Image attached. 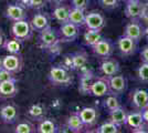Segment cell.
<instances>
[{
  "mask_svg": "<svg viewBox=\"0 0 148 133\" xmlns=\"http://www.w3.org/2000/svg\"><path fill=\"white\" fill-rule=\"evenodd\" d=\"M148 6L142 0H126L125 16L130 20H140L147 13Z\"/></svg>",
  "mask_w": 148,
  "mask_h": 133,
  "instance_id": "1",
  "label": "cell"
},
{
  "mask_svg": "<svg viewBox=\"0 0 148 133\" xmlns=\"http://www.w3.org/2000/svg\"><path fill=\"white\" fill-rule=\"evenodd\" d=\"M49 81L54 85H69L72 83V76L70 74L69 69L63 65L52 67L49 71Z\"/></svg>",
  "mask_w": 148,
  "mask_h": 133,
  "instance_id": "2",
  "label": "cell"
},
{
  "mask_svg": "<svg viewBox=\"0 0 148 133\" xmlns=\"http://www.w3.org/2000/svg\"><path fill=\"white\" fill-rule=\"evenodd\" d=\"M11 33H12L13 38L18 39L21 42H25V41L31 40L32 34H33V29L28 19L19 20V21L12 22Z\"/></svg>",
  "mask_w": 148,
  "mask_h": 133,
  "instance_id": "3",
  "label": "cell"
},
{
  "mask_svg": "<svg viewBox=\"0 0 148 133\" xmlns=\"http://www.w3.org/2000/svg\"><path fill=\"white\" fill-rule=\"evenodd\" d=\"M38 42H39V45L42 49L49 50L50 48H52L56 43H60L59 33H58V31H56L54 28H52L50 25L47 29H44L41 32H39Z\"/></svg>",
  "mask_w": 148,
  "mask_h": 133,
  "instance_id": "4",
  "label": "cell"
},
{
  "mask_svg": "<svg viewBox=\"0 0 148 133\" xmlns=\"http://www.w3.org/2000/svg\"><path fill=\"white\" fill-rule=\"evenodd\" d=\"M92 48L93 53L99 59H107V58H111L114 53L115 50V47L114 43L112 42L110 39L102 38L99 40L97 43H95Z\"/></svg>",
  "mask_w": 148,
  "mask_h": 133,
  "instance_id": "5",
  "label": "cell"
},
{
  "mask_svg": "<svg viewBox=\"0 0 148 133\" xmlns=\"http://www.w3.org/2000/svg\"><path fill=\"white\" fill-rule=\"evenodd\" d=\"M58 33H59L60 42H73L77 39L80 34V28L77 25H73L72 22L68 21L60 25Z\"/></svg>",
  "mask_w": 148,
  "mask_h": 133,
  "instance_id": "6",
  "label": "cell"
},
{
  "mask_svg": "<svg viewBox=\"0 0 148 133\" xmlns=\"http://www.w3.org/2000/svg\"><path fill=\"white\" fill-rule=\"evenodd\" d=\"M111 93V89L108 85V81L107 78L105 76H99V78H95L94 82L92 83L90 91H88V95H93L96 98H102V96H107Z\"/></svg>",
  "mask_w": 148,
  "mask_h": 133,
  "instance_id": "7",
  "label": "cell"
},
{
  "mask_svg": "<svg viewBox=\"0 0 148 133\" xmlns=\"http://www.w3.org/2000/svg\"><path fill=\"white\" fill-rule=\"evenodd\" d=\"M137 43L135 40H133L132 38L127 37V36H121L118 37L116 40V45H117L118 51L121 52V54L124 57H130L135 54L136 51H137Z\"/></svg>",
  "mask_w": 148,
  "mask_h": 133,
  "instance_id": "8",
  "label": "cell"
},
{
  "mask_svg": "<svg viewBox=\"0 0 148 133\" xmlns=\"http://www.w3.org/2000/svg\"><path fill=\"white\" fill-rule=\"evenodd\" d=\"M2 65L3 68L10 71L13 74L19 73L23 68V58L20 54H7L2 57Z\"/></svg>",
  "mask_w": 148,
  "mask_h": 133,
  "instance_id": "9",
  "label": "cell"
},
{
  "mask_svg": "<svg viewBox=\"0 0 148 133\" xmlns=\"http://www.w3.org/2000/svg\"><path fill=\"white\" fill-rule=\"evenodd\" d=\"M85 27L86 29L102 31V29L106 25V19L105 17L99 11H90L85 16Z\"/></svg>",
  "mask_w": 148,
  "mask_h": 133,
  "instance_id": "10",
  "label": "cell"
},
{
  "mask_svg": "<svg viewBox=\"0 0 148 133\" xmlns=\"http://www.w3.org/2000/svg\"><path fill=\"white\" fill-rule=\"evenodd\" d=\"M144 30L145 28L139 22V20H130V22L125 25L123 34L135 40L136 42H139L144 37Z\"/></svg>",
  "mask_w": 148,
  "mask_h": 133,
  "instance_id": "11",
  "label": "cell"
},
{
  "mask_svg": "<svg viewBox=\"0 0 148 133\" xmlns=\"http://www.w3.org/2000/svg\"><path fill=\"white\" fill-rule=\"evenodd\" d=\"M81 76L79 79V91L82 94L86 95L88 94L90 88L92 85V83L95 80V74L92 70L86 69V67H84L83 69L80 70Z\"/></svg>",
  "mask_w": 148,
  "mask_h": 133,
  "instance_id": "12",
  "label": "cell"
},
{
  "mask_svg": "<svg viewBox=\"0 0 148 133\" xmlns=\"http://www.w3.org/2000/svg\"><path fill=\"white\" fill-rule=\"evenodd\" d=\"M5 16H6L7 19L11 20L12 22L19 21V20L28 19L27 9L25 7L21 6V5H19V3H10V5H8L6 11H5Z\"/></svg>",
  "mask_w": 148,
  "mask_h": 133,
  "instance_id": "13",
  "label": "cell"
},
{
  "mask_svg": "<svg viewBox=\"0 0 148 133\" xmlns=\"http://www.w3.org/2000/svg\"><path fill=\"white\" fill-rule=\"evenodd\" d=\"M119 71H121V65L116 59L107 58V59H103V61L101 62L99 72L105 78H110L115 74H118Z\"/></svg>",
  "mask_w": 148,
  "mask_h": 133,
  "instance_id": "14",
  "label": "cell"
},
{
  "mask_svg": "<svg viewBox=\"0 0 148 133\" xmlns=\"http://www.w3.org/2000/svg\"><path fill=\"white\" fill-rule=\"evenodd\" d=\"M130 127L134 132H145V121L143 118L142 111H133L127 113V119H126V124Z\"/></svg>",
  "mask_w": 148,
  "mask_h": 133,
  "instance_id": "15",
  "label": "cell"
},
{
  "mask_svg": "<svg viewBox=\"0 0 148 133\" xmlns=\"http://www.w3.org/2000/svg\"><path fill=\"white\" fill-rule=\"evenodd\" d=\"M0 118H1L2 122L6 123V124L16 123L19 119L18 108L14 104H11V103L2 105L0 108Z\"/></svg>",
  "mask_w": 148,
  "mask_h": 133,
  "instance_id": "16",
  "label": "cell"
},
{
  "mask_svg": "<svg viewBox=\"0 0 148 133\" xmlns=\"http://www.w3.org/2000/svg\"><path fill=\"white\" fill-rule=\"evenodd\" d=\"M107 81H108L112 94L119 95L124 93L127 89V80L122 74H115L113 76H110L107 78Z\"/></svg>",
  "mask_w": 148,
  "mask_h": 133,
  "instance_id": "17",
  "label": "cell"
},
{
  "mask_svg": "<svg viewBox=\"0 0 148 133\" xmlns=\"http://www.w3.org/2000/svg\"><path fill=\"white\" fill-rule=\"evenodd\" d=\"M132 105L138 111L148 108V91L144 89H136L132 94Z\"/></svg>",
  "mask_w": 148,
  "mask_h": 133,
  "instance_id": "18",
  "label": "cell"
},
{
  "mask_svg": "<svg viewBox=\"0 0 148 133\" xmlns=\"http://www.w3.org/2000/svg\"><path fill=\"white\" fill-rule=\"evenodd\" d=\"M77 113L80 115L82 122L84 123L85 127H92L97 123V120H99V111L95 108L86 107V108H83L82 110H80Z\"/></svg>",
  "mask_w": 148,
  "mask_h": 133,
  "instance_id": "19",
  "label": "cell"
},
{
  "mask_svg": "<svg viewBox=\"0 0 148 133\" xmlns=\"http://www.w3.org/2000/svg\"><path fill=\"white\" fill-rule=\"evenodd\" d=\"M18 84L16 80H9L0 82V98L1 99H11L18 94Z\"/></svg>",
  "mask_w": 148,
  "mask_h": 133,
  "instance_id": "20",
  "label": "cell"
},
{
  "mask_svg": "<svg viewBox=\"0 0 148 133\" xmlns=\"http://www.w3.org/2000/svg\"><path fill=\"white\" fill-rule=\"evenodd\" d=\"M30 25L33 29V31L41 32L42 30L47 29L48 27H50V17L45 12H39L36 13L32 20L30 21Z\"/></svg>",
  "mask_w": 148,
  "mask_h": 133,
  "instance_id": "21",
  "label": "cell"
},
{
  "mask_svg": "<svg viewBox=\"0 0 148 133\" xmlns=\"http://www.w3.org/2000/svg\"><path fill=\"white\" fill-rule=\"evenodd\" d=\"M71 58V70H75V71H80L86 65L87 61H88V56L85 51H79L76 53H73L70 56Z\"/></svg>",
  "mask_w": 148,
  "mask_h": 133,
  "instance_id": "22",
  "label": "cell"
},
{
  "mask_svg": "<svg viewBox=\"0 0 148 133\" xmlns=\"http://www.w3.org/2000/svg\"><path fill=\"white\" fill-rule=\"evenodd\" d=\"M69 13H70V7L66 5H56L52 11V17L60 23H65L69 21Z\"/></svg>",
  "mask_w": 148,
  "mask_h": 133,
  "instance_id": "23",
  "label": "cell"
},
{
  "mask_svg": "<svg viewBox=\"0 0 148 133\" xmlns=\"http://www.w3.org/2000/svg\"><path fill=\"white\" fill-rule=\"evenodd\" d=\"M66 127L71 132L80 133L84 130L85 125L81 120L79 113H72L71 115H69L66 119Z\"/></svg>",
  "mask_w": 148,
  "mask_h": 133,
  "instance_id": "24",
  "label": "cell"
},
{
  "mask_svg": "<svg viewBox=\"0 0 148 133\" xmlns=\"http://www.w3.org/2000/svg\"><path fill=\"white\" fill-rule=\"evenodd\" d=\"M127 111L123 108V107H119V108L115 109L110 112V120L115 123L118 127H123L126 124V119H127Z\"/></svg>",
  "mask_w": 148,
  "mask_h": 133,
  "instance_id": "25",
  "label": "cell"
},
{
  "mask_svg": "<svg viewBox=\"0 0 148 133\" xmlns=\"http://www.w3.org/2000/svg\"><path fill=\"white\" fill-rule=\"evenodd\" d=\"M27 113H28V116L32 120L40 121L44 119L47 114V109H45V105L42 103H34L28 109Z\"/></svg>",
  "mask_w": 148,
  "mask_h": 133,
  "instance_id": "26",
  "label": "cell"
},
{
  "mask_svg": "<svg viewBox=\"0 0 148 133\" xmlns=\"http://www.w3.org/2000/svg\"><path fill=\"white\" fill-rule=\"evenodd\" d=\"M85 16L86 13L84 10L76 9V8H70V13H69V21L72 22L73 25H77L79 28L85 25Z\"/></svg>",
  "mask_w": 148,
  "mask_h": 133,
  "instance_id": "27",
  "label": "cell"
},
{
  "mask_svg": "<svg viewBox=\"0 0 148 133\" xmlns=\"http://www.w3.org/2000/svg\"><path fill=\"white\" fill-rule=\"evenodd\" d=\"M37 132L39 133H56L58 127L51 119H42L39 121L37 127Z\"/></svg>",
  "mask_w": 148,
  "mask_h": 133,
  "instance_id": "28",
  "label": "cell"
},
{
  "mask_svg": "<svg viewBox=\"0 0 148 133\" xmlns=\"http://www.w3.org/2000/svg\"><path fill=\"white\" fill-rule=\"evenodd\" d=\"M3 49L11 54H20L22 51V42L19 41L18 39L13 38L10 40H5Z\"/></svg>",
  "mask_w": 148,
  "mask_h": 133,
  "instance_id": "29",
  "label": "cell"
},
{
  "mask_svg": "<svg viewBox=\"0 0 148 133\" xmlns=\"http://www.w3.org/2000/svg\"><path fill=\"white\" fill-rule=\"evenodd\" d=\"M103 38L102 34H101V31H96V30H91V29H87L84 36H83V39H84V43L88 45V47H93L95 43H97L101 39Z\"/></svg>",
  "mask_w": 148,
  "mask_h": 133,
  "instance_id": "30",
  "label": "cell"
},
{
  "mask_svg": "<svg viewBox=\"0 0 148 133\" xmlns=\"http://www.w3.org/2000/svg\"><path fill=\"white\" fill-rule=\"evenodd\" d=\"M36 131H37L36 127L28 120H23L21 122H19L18 124L16 125V129H14L16 133H32L36 132Z\"/></svg>",
  "mask_w": 148,
  "mask_h": 133,
  "instance_id": "31",
  "label": "cell"
},
{
  "mask_svg": "<svg viewBox=\"0 0 148 133\" xmlns=\"http://www.w3.org/2000/svg\"><path fill=\"white\" fill-rule=\"evenodd\" d=\"M104 107L106 108V110L108 112H111V111L119 108L122 105H121L119 100H118V98L116 96V94H108L104 101Z\"/></svg>",
  "mask_w": 148,
  "mask_h": 133,
  "instance_id": "32",
  "label": "cell"
},
{
  "mask_svg": "<svg viewBox=\"0 0 148 133\" xmlns=\"http://www.w3.org/2000/svg\"><path fill=\"white\" fill-rule=\"evenodd\" d=\"M118 131H119V127L115 123H113L111 120L102 123L96 129V132L97 133H117Z\"/></svg>",
  "mask_w": 148,
  "mask_h": 133,
  "instance_id": "33",
  "label": "cell"
},
{
  "mask_svg": "<svg viewBox=\"0 0 148 133\" xmlns=\"http://www.w3.org/2000/svg\"><path fill=\"white\" fill-rule=\"evenodd\" d=\"M137 76L143 83H148V63L142 62L137 69Z\"/></svg>",
  "mask_w": 148,
  "mask_h": 133,
  "instance_id": "34",
  "label": "cell"
},
{
  "mask_svg": "<svg viewBox=\"0 0 148 133\" xmlns=\"http://www.w3.org/2000/svg\"><path fill=\"white\" fill-rule=\"evenodd\" d=\"M99 5L103 7L104 9H107V10L115 9L121 3V0H99Z\"/></svg>",
  "mask_w": 148,
  "mask_h": 133,
  "instance_id": "35",
  "label": "cell"
},
{
  "mask_svg": "<svg viewBox=\"0 0 148 133\" xmlns=\"http://www.w3.org/2000/svg\"><path fill=\"white\" fill-rule=\"evenodd\" d=\"M90 5V0H71V7L81 9V10H86Z\"/></svg>",
  "mask_w": 148,
  "mask_h": 133,
  "instance_id": "36",
  "label": "cell"
},
{
  "mask_svg": "<svg viewBox=\"0 0 148 133\" xmlns=\"http://www.w3.org/2000/svg\"><path fill=\"white\" fill-rule=\"evenodd\" d=\"M9 80H16L14 74L5 68H1L0 69V82H5V81H9Z\"/></svg>",
  "mask_w": 148,
  "mask_h": 133,
  "instance_id": "37",
  "label": "cell"
},
{
  "mask_svg": "<svg viewBox=\"0 0 148 133\" xmlns=\"http://www.w3.org/2000/svg\"><path fill=\"white\" fill-rule=\"evenodd\" d=\"M48 0H29L31 9H36V10H41L47 6Z\"/></svg>",
  "mask_w": 148,
  "mask_h": 133,
  "instance_id": "38",
  "label": "cell"
},
{
  "mask_svg": "<svg viewBox=\"0 0 148 133\" xmlns=\"http://www.w3.org/2000/svg\"><path fill=\"white\" fill-rule=\"evenodd\" d=\"M140 60L143 62L148 63V45H145L140 51Z\"/></svg>",
  "mask_w": 148,
  "mask_h": 133,
  "instance_id": "39",
  "label": "cell"
},
{
  "mask_svg": "<svg viewBox=\"0 0 148 133\" xmlns=\"http://www.w3.org/2000/svg\"><path fill=\"white\" fill-rule=\"evenodd\" d=\"M18 3H19V5H21L22 7H25V9H27V8H30V3H29V0H19Z\"/></svg>",
  "mask_w": 148,
  "mask_h": 133,
  "instance_id": "40",
  "label": "cell"
},
{
  "mask_svg": "<svg viewBox=\"0 0 148 133\" xmlns=\"http://www.w3.org/2000/svg\"><path fill=\"white\" fill-rule=\"evenodd\" d=\"M142 114H143V118H144L145 123H148V108L145 109V110H143Z\"/></svg>",
  "mask_w": 148,
  "mask_h": 133,
  "instance_id": "41",
  "label": "cell"
},
{
  "mask_svg": "<svg viewBox=\"0 0 148 133\" xmlns=\"http://www.w3.org/2000/svg\"><path fill=\"white\" fill-rule=\"evenodd\" d=\"M3 43H5V37H3V34L0 32V49L3 48Z\"/></svg>",
  "mask_w": 148,
  "mask_h": 133,
  "instance_id": "42",
  "label": "cell"
},
{
  "mask_svg": "<svg viewBox=\"0 0 148 133\" xmlns=\"http://www.w3.org/2000/svg\"><path fill=\"white\" fill-rule=\"evenodd\" d=\"M48 1H49V2H51V3H53V5L56 6V5L63 3V1H64V0H48Z\"/></svg>",
  "mask_w": 148,
  "mask_h": 133,
  "instance_id": "43",
  "label": "cell"
},
{
  "mask_svg": "<svg viewBox=\"0 0 148 133\" xmlns=\"http://www.w3.org/2000/svg\"><path fill=\"white\" fill-rule=\"evenodd\" d=\"M144 37L147 39V41H148V27H146L145 30H144Z\"/></svg>",
  "mask_w": 148,
  "mask_h": 133,
  "instance_id": "44",
  "label": "cell"
},
{
  "mask_svg": "<svg viewBox=\"0 0 148 133\" xmlns=\"http://www.w3.org/2000/svg\"><path fill=\"white\" fill-rule=\"evenodd\" d=\"M1 68H3V65H2V57L0 56V69Z\"/></svg>",
  "mask_w": 148,
  "mask_h": 133,
  "instance_id": "45",
  "label": "cell"
},
{
  "mask_svg": "<svg viewBox=\"0 0 148 133\" xmlns=\"http://www.w3.org/2000/svg\"><path fill=\"white\" fill-rule=\"evenodd\" d=\"M147 6H148V0H147Z\"/></svg>",
  "mask_w": 148,
  "mask_h": 133,
  "instance_id": "46",
  "label": "cell"
}]
</instances>
